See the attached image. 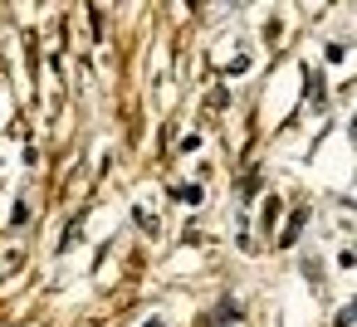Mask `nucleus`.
I'll return each mask as SVG.
<instances>
[{
  "instance_id": "1",
  "label": "nucleus",
  "mask_w": 357,
  "mask_h": 327,
  "mask_svg": "<svg viewBox=\"0 0 357 327\" xmlns=\"http://www.w3.org/2000/svg\"><path fill=\"white\" fill-rule=\"evenodd\" d=\"M337 327H357V298H352V303L337 312Z\"/></svg>"
},
{
  "instance_id": "2",
  "label": "nucleus",
  "mask_w": 357,
  "mask_h": 327,
  "mask_svg": "<svg viewBox=\"0 0 357 327\" xmlns=\"http://www.w3.org/2000/svg\"><path fill=\"white\" fill-rule=\"evenodd\" d=\"M142 327H162V322H157V317H152V322H142Z\"/></svg>"
}]
</instances>
